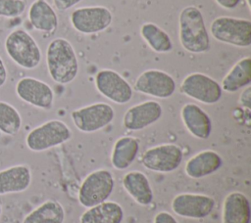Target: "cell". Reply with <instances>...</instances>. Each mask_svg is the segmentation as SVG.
I'll return each mask as SVG.
<instances>
[{
	"mask_svg": "<svg viewBox=\"0 0 251 223\" xmlns=\"http://www.w3.org/2000/svg\"><path fill=\"white\" fill-rule=\"evenodd\" d=\"M46 66L54 82L62 85L73 82L79 71L78 59L73 44L63 37L51 40L46 49Z\"/></svg>",
	"mask_w": 251,
	"mask_h": 223,
	"instance_id": "cell-1",
	"label": "cell"
},
{
	"mask_svg": "<svg viewBox=\"0 0 251 223\" xmlns=\"http://www.w3.org/2000/svg\"><path fill=\"white\" fill-rule=\"evenodd\" d=\"M178 38L182 48L191 54L209 51L210 35L202 12L195 6L184 7L178 16Z\"/></svg>",
	"mask_w": 251,
	"mask_h": 223,
	"instance_id": "cell-2",
	"label": "cell"
},
{
	"mask_svg": "<svg viewBox=\"0 0 251 223\" xmlns=\"http://www.w3.org/2000/svg\"><path fill=\"white\" fill-rule=\"evenodd\" d=\"M4 49L10 60L24 69L36 68L42 60L38 43L24 28H16L7 35L4 41Z\"/></svg>",
	"mask_w": 251,
	"mask_h": 223,
	"instance_id": "cell-3",
	"label": "cell"
},
{
	"mask_svg": "<svg viewBox=\"0 0 251 223\" xmlns=\"http://www.w3.org/2000/svg\"><path fill=\"white\" fill-rule=\"evenodd\" d=\"M72 138V130L60 119H50L31 129L25 136L28 150L40 153L60 146Z\"/></svg>",
	"mask_w": 251,
	"mask_h": 223,
	"instance_id": "cell-4",
	"label": "cell"
},
{
	"mask_svg": "<svg viewBox=\"0 0 251 223\" xmlns=\"http://www.w3.org/2000/svg\"><path fill=\"white\" fill-rule=\"evenodd\" d=\"M210 31L213 38L221 43L248 48L251 45V21L241 18L222 16L216 18Z\"/></svg>",
	"mask_w": 251,
	"mask_h": 223,
	"instance_id": "cell-5",
	"label": "cell"
},
{
	"mask_svg": "<svg viewBox=\"0 0 251 223\" xmlns=\"http://www.w3.org/2000/svg\"><path fill=\"white\" fill-rule=\"evenodd\" d=\"M114 187L115 180L110 170H94L83 179L79 187L78 202L87 208L102 203L110 198Z\"/></svg>",
	"mask_w": 251,
	"mask_h": 223,
	"instance_id": "cell-6",
	"label": "cell"
},
{
	"mask_svg": "<svg viewBox=\"0 0 251 223\" xmlns=\"http://www.w3.org/2000/svg\"><path fill=\"white\" fill-rule=\"evenodd\" d=\"M115 117V111L107 103H94L71 112V118L77 130L83 133L97 132L108 126Z\"/></svg>",
	"mask_w": 251,
	"mask_h": 223,
	"instance_id": "cell-7",
	"label": "cell"
},
{
	"mask_svg": "<svg viewBox=\"0 0 251 223\" xmlns=\"http://www.w3.org/2000/svg\"><path fill=\"white\" fill-rule=\"evenodd\" d=\"M70 22L75 31L86 35L95 34L111 25L113 14L104 6L80 7L72 12Z\"/></svg>",
	"mask_w": 251,
	"mask_h": 223,
	"instance_id": "cell-8",
	"label": "cell"
},
{
	"mask_svg": "<svg viewBox=\"0 0 251 223\" xmlns=\"http://www.w3.org/2000/svg\"><path fill=\"white\" fill-rule=\"evenodd\" d=\"M183 152L176 144H161L147 149L140 158L142 166L160 173H170L181 164Z\"/></svg>",
	"mask_w": 251,
	"mask_h": 223,
	"instance_id": "cell-9",
	"label": "cell"
},
{
	"mask_svg": "<svg viewBox=\"0 0 251 223\" xmlns=\"http://www.w3.org/2000/svg\"><path fill=\"white\" fill-rule=\"evenodd\" d=\"M179 90L185 96L205 105L218 103L223 95L220 83L201 72H192L186 75L180 84Z\"/></svg>",
	"mask_w": 251,
	"mask_h": 223,
	"instance_id": "cell-10",
	"label": "cell"
},
{
	"mask_svg": "<svg viewBox=\"0 0 251 223\" xmlns=\"http://www.w3.org/2000/svg\"><path fill=\"white\" fill-rule=\"evenodd\" d=\"M15 91L19 99L34 108L49 111L53 107L54 91L48 83L40 79L25 76L18 80Z\"/></svg>",
	"mask_w": 251,
	"mask_h": 223,
	"instance_id": "cell-11",
	"label": "cell"
},
{
	"mask_svg": "<svg viewBox=\"0 0 251 223\" xmlns=\"http://www.w3.org/2000/svg\"><path fill=\"white\" fill-rule=\"evenodd\" d=\"M95 87L103 97L118 105L128 103L133 96L131 85L119 72L109 68L96 73Z\"/></svg>",
	"mask_w": 251,
	"mask_h": 223,
	"instance_id": "cell-12",
	"label": "cell"
},
{
	"mask_svg": "<svg viewBox=\"0 0 251 223\" xmlns=\"http://www.w3.org/2000/svg\"><path fill=\"white\" fill-rule=\"evenodd\" d=\"M138 93L158 99H168L176 91V84L174 77L161 69H147L141 72L133 86Z\"/></svg>",
	"mask_w": 251,
	"mask_h": 223,
	"instance_id": "cell-13",
	"label": "cell"
},
{
	"mask_svg": "<svg viewBox=\"0 0 251 223\" xmlns=\"http://www.w3.org/2000/svg\"><path fill=\"white\" fill-rule=\"evenodd\" d=\"M215 207V200L203 194L182 193L172 201L175 214L190 219H202L209 216Z\"/></svg>",
	"mask_w": 251,
	"mask_h": 223,
	"instance_id": "cell-14",
	"label": "cell"
},
{
	"mask_svg": "<svg viewBox=\"0 0 251 223\" xmlns=\"http://www.w3.org/2000/svg\"><path fill=\"white\" fill-rule=\"evenodd\" d=\"M163 114V108L157 101L148 100L126 110L123 125L129 131H139L157 122Z\"/></svg>",
	"mask_w": 251,
	"mask_h": 223,
	"instance_id": "cell-15",
	"label": "cell"
},
{
	"mask_svg": "<svg viewBox=\"0 0 251 223\" xmlns=\"http://www.w3.org/2000/svg\"><path fill=\"white\" fill-rule=\"evenodd\" d=\"M180 118L186 130L195 138L206 140L212 132V120L209 114L194 103L185 104L180 110Z\"/></svg>",
	"mask_w": 251,
	"mask_h": 223,
	"instance_id": "cell-16",
	"label": "cell"
},
{
	"mask_svg": "<svg viewBox=\"0 0 251 223\" xmlns=\"http://www.w3.org/2000/svg\"><path fill=\"white\" fill-rule=\"evenodd\" d=\"M32 174L26 164H16L0 170V196L19 194L27 190Z\"/></svg>",
	"mask_w": 251,
	"mask_h": 223,
	"instance_id": "cell-17",
	"label": "cell"
},
{
	"mask_svg": "<svg viewBox=\"0 0 251 223\" xmlns=\"http://www.w3.org/2000/svg\"><path fill=\"white\" fill-rule=\"evenodd\" d=\"M223 165L222 156L215 151L205 150L191 156L185 163V174L192 179L207 177Z\"/></svg>",
	"mask_w": 251,
	"mask_h": 223,
	"instance_id": "cell-18",
	"label": "cell"
},
{
	"mask_svg": "<svg viewBox=\"0 0 251 223\" xmlns=\"http://www.w3.org/2000/svg\"><path fill=\"white\" fill-rule=\"evenodd\" d=\"M251 207L246 195L230 192L224 200L222 223H250Z\"/></svg>",
	"mask_w": 251,
	"mask_h": 223,
	"instance_id": "cell-19",
	"label": "cell"
},
{
	"mask_svg": "<svg viewBox=\"0 0 251 223\" xmlns=\"http://www.w3.org/2000/svg\"><path fill=\"white\" fill-rule=\"evenodd\" d=\"M27 19L35 30L43 33L55 32L59 24L58 16L47 0H34L28 8Z\"/></svg>",
	"mask_w": 251,
	"mask_h": 223,
	"instance_id": "cell-20",
	"label": "cell"
},
{
	"mask_svg": "<svg viewBox=\"0 0 251 223\" xmlns=\"http://www.w3.org/2000/svg\"><path fill=\"white\" fill-rule=\"evenodd\" d=\"M123 187L140 205H149L153 201V191L149 179L141 171L127 172L123 178Z\"/></svg>",
	"mask_w": 251,
	"mask_h": 223,
	"instance_id": "cell-21",
	"label": "cell"
},
{
	"mask_svg": "<svg viewBox=\"0 0 251 223\" xmlns=\"http://www.w3.org/2000/svg\"><path fill=\"white\" fill-rule=\"evenodd\" d=\"M124 209L116 201H106L86 209L79 218V223H122Z\"/></svg>",
	"mask_w": 251,
	"mask_h": 223,
	"instance_id": "cell-22",
	"label": "cell"
},
{
	"mask_svg": "<svg viewBox=\"0 0 251 223\" xmlns=\"http://www.w3.org/2000/svg\"><path fill=\"white\" fill-rule=\"evenodd\" d=\"M139 142L131 136L120 137L114 144L111 153V164L115 169L124 170L129 167L137 156Z\"/></svg>",
	"mask_w": 251,
	"mask_h": 223,
	"instance_id": "cell-23",
	"label": "cell"
},
{
	"mask_svg": "<svg viewBox=\"0 0 251 223\" xmlns=\"http://www.w3.org/2000/svg\"><path fill=\"white\" fill-rule=\"evenodd\" d=\"M251 82V58L244 57L237 61L221 82V88L227 93H234L249 86Z\"/></svg>",
	"mask_w": 251,
	"mask_h": 223,
	"instance_id": "cell-24",
	"label": "cell"
},
{
	"mask_svg": "<svg viewBox=\"0 0 251 223\" xmlns=\"http://www.w3.org/2000/svg\"><path fill=\"white\" fill-rule=\"evenodd\" d=\"M64 206L55 200H47L25 216L22 223H64Z\"/></svg>",
	"mask_w": 251,
	"mask_h": 223,
	"instance_id": "cell-25",
	"label": "cell"
},
{
	"mask_svg": "<svg viewBox=\"0 0 251 223\" xmlns=\"http://www.w3.org/2000/svg\"><path fill=\"white\" fill-rule=\"evenodd\" d=\"M140 35L154 52L165 54L173 50L174 45L170 35L154 22H144L140 26Z\"/></svg>",
	"mask_w": 251,
	"mask_h": 223,
	"instance_id": "cell-26",
	"label": "cell"
},
{
	"mask_svg": "<svg viewBox=\"0 0 251 223\" xmlns=\"http://www.w3.org/2000/svg\"><path fill=\"white\" fill-rule=\"evenodd\" d=\"M23 125L20 112L10 103L0 101V132L7 136L17 135Z\"/></svg>",
	"mask_w": 251,
	"mask_h": 223,
	"instance_id": "cell-27",
	"label": "cell"
},
{
	"mask_svg": "<svg viewBox=\"0 0 251 223\" xmlns=\"http://www.w3.org/2000/svg\"><path fill=\"white\" fill-rule=\"evenodd\" d=\"M25 9V0H0V18L14 19L21 17Z\"/></svg>",
	"mask_w": 251,
	"mask_h": 223,
	"instance_id": "cell-28",
	"label": "cell"
},
{
	"mask_svg": "<svg viewBox=\"0 0 251 223\" xmlns=\"http://www.w3.org/2000/svg\"><path fill=\"white\" fill-rule=\"evenodd\" d=\"M81 1L82 0H53V4L58 11L64 12L73 8Z\"/></svg>",
	"mask_w": 251,
	"mask_h": 223,
	"instance_id": "cell-29",
	"label": "cell"
},
{
	"mask_svg": "<svg viewBox=\"0 0 251 223\" xmlns=\"http://www.w3.org/2000/svg\"><path fill=\"white\" fill-rule=\"evenodd\" d=\"M239 104L241 107L250 110L251 108V87L247 86L245 89L241 92L239 96Z\"/></svg>",
	"mask_w": 251,
	"mask_h": 223,
	"instance_id": "cell-30",
	"label": "cell"
},
{
	"mask_svg": "<svg viewBox=\"0 0 251 223\" xmlns=\"http://www.w3.org/2000/svg\"><path fill=\"white\" fill-rule=\"evenodd\" d=\"M153 223H178L176 218L167 211H160L154 217Z\"/></svg>",
	"mask_w": 251,
	"mask_h": 223,
	"instance_id": "cell-31",
	"label": "cell"
},
{
	"mask_svg": "<svg viewBox=\"0 0 251 223\" xmlns=\"http://www.w3.org/2000/svg\"><path fill=\"white\" fill-rule=\"evenodd\" d=\"M215 2L226 10H233L238 6L240 0H215Z\"/></svg>",
	"mask_w": 251,
	"mask_h": 223,
	"instance_id": "cell-32",
	"label": "cell"
},
{
	"mask_svg": "<svg viewBox=\"0 0 251 223\" xmlns=\"http://www.w3.org/2000/svg\"><path fill=\"white\" fill-rule=\"evenodd\" d=\"M8 78V70L3 59L0 56V88L5 85Z\"/></svg>",
	"mask_w": 251,
	"mask_h": 223,
	"instance_id": "cell-33",
	"label": "cell"
},
{
	"mask_svg": "<svg viewBox=\"0 0 251 223\" xmlns=\"http://www.w3.org/2000/svg\"><path fill=\"white\" fill-rule=\"evenodd\" d=\"M2 212H3V207H2V204H1V202H0V218H1Z\"/></svg>",
	"mask_w": 251,
	"mask_h": 223,
	"instance_id": "cell-34",
	"label": "cell"
},
{
	"mask_svg": "<svg viewBox=\"0 0 251 223\" xmlns=\"http://www.w3.org/2000/svg\"><path fill=\"white\" fill-rule=\"evenodd\" d=\"M246 1H247V5H248V7L250 8V2H249L250 0H246Z\"/></svg>",
	"mask_w": 251,
	"mask_h": 223,
	"instance_id": "cell-35",
	"label": "cell"
}]
</instances>
